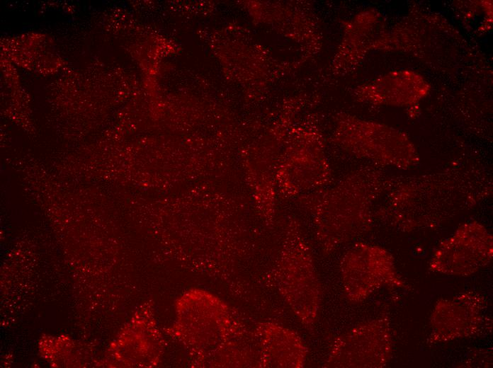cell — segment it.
Returning <instances> with one entry per match:
<instances>
[{
  "label": "cell",
  "mask_w": 493,
  "mask_h": 368,
  "mask_svg": "<svg viewBox=\"0 0 493 368\" xmlns=\"http://www.w3.org/2000/svg\"><path fill=\"white\" fill-rule=\"evenodd\" d=\"M492 255V236L482 226L470 223L441 245L431 265L436 271L468 275L487 264Z\"/></svg>",
  "instance_id": "3"
},
{
  "label": "cell",
  "mask_w": 493,
  "mask_h": 368,
  "mask_svg": "<svg viewBox=\"0 0 493 368\" xmlns=\"http://www.w3.org/2000/svg\"><path fill=\"white\" fill-rule=\"evenodd\" d=\"M380 184L378 173L357 171L332 187L296 197L299 205L312 215L317 236L324 250L334 248L363 229Z\"/></svg>",
  "instance_id": "1"
},
{
  "label": "cell",
  "mask_w": 493,
  "mask_h": 368,
  "mask_svg": "<svg viewBox=\"0 0 493 368\" xmlns=\"http://www.w3.org/2000/svg\"><path fill=\"white\" fill-rule=\"evenodd\" d=\"M293 133L276 175L277 195L283 198H296L324 188L332 180L317 132L299 127Z\"/></svg>",
  "instance_id": "2"
}]
</instances>
